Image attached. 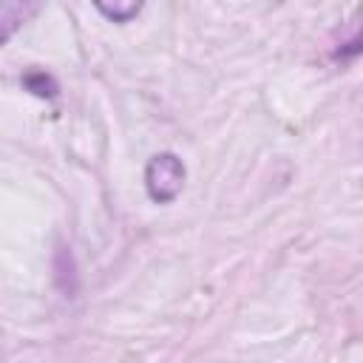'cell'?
<instances>
[{
    "mask_svg": "<svg viewBox=\"0 0 363 363\" xmlns=\"http://www.w3.org/2000/svg\"><path fill=\"white\" fill-rule=\"evenodd\" d=\"M184 184V164L176 153H156L145 167V187L156 204H170Z\"/></svg>",
    "mask_w": 363,
    "mask_h": 363,
    "instance_id": "1",
    "label": "cell"
},
{
    "mask_svg": "<svg viewBox=\"0 0 363 363\" xmlns=\"http://www.w3.org/2000/svg\"><path fill=\"white\" fill-rule=\"evenodd\" d=\"M40 0H0V48L37 14Z\"/></svg>",
    "mask_w": 363,
    "mask_h": 363,
    "instance_id": "2",
    "label": "cell"
},
{
    "mask_svg": "<svg viewBox=\"0 0 363 363\" xmlns=\"http://www.w3.org/2000/svg\"><path fill=\"white\" fill-rule=\"evenodd\" d=\"M94 6L111 23H130L142 11L145 0H94Z\"/></svg>",
    "mask_w": 363,
    "mask_h": 363,
    "instance_id": "3",
    "label": "cell"
},
{
    "mask_svg": "<svg viewBox=\"0 0 363 363\" xmlns=\"http://www.w3.org/2000/svg\"><path fill=\"white\" fill-rule=\"evenodd\" d=\"M26 88L28 91H34L37 96H54L57 94V82L48 77V74H43V71H31V74H26Z\"/></svg>",
    "mask_w": 363,
    "mask_h": 363,
    "instance_id": "4",
    "label": "cell"
}]
</instances>
